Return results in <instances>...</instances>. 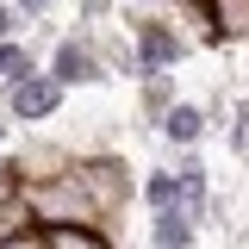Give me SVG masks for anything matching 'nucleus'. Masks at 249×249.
I'll list each match as a JSON object with an SVG mask.
<instances>
[{
	"label": "nucleus",
	"mask_w": 249,
	"mask_h": 249,
	"mask_svg": "<svg viewBox=\"0 0 249 249\" xmlns=\"http://www.w3.org/2000/svg\"><path fill=\"white\" fill-rule=\"evenodd\" d=\"M75 175H81V187H88V199L100 206V231H112L124 212H131V199H137V175L124 168L119 150H93L75 162Z\"/></svg>",
	"instance_id": "f257e3e1"
},
{
	"label": "nucleus",
	"mask_w": 249,
	"mask_h": 249,
	"mask_svg": "<svg viewBox=\"0 0 249 249\" xmlns=\"http://www.w3.org/2000/svg\"><path fill=\"white\" fill-rule=\"evenodd\" d=\"M25 206H31V218H37V231H56V224H100V206L88 199V187H81L75 168L56 175V181H31L25 187Z\"/></svg>",
	"instance_id": "f03ea898"
},
{
	"label": "nucleus",
	"mask_w": 249,
	"mask_h": 249,
	"mask_svg": "<svg viewBox=\"0 0 249 249\" xmlns=\"http://www.w3.org/2000/svg\"><path fill=\"white\" fill-rule=\"evenodd\" d=\"M124 31H131V44H137L143 75H175V69L193 56V44L168 25V13H124Z\"/></svg>",
	"instance_id": "7ed1b4c3"
},
{
	"label": "nucleus",
	"mask_w": 249,
	"mask_h": 249,
	"mask_svg": "<svg viewBox=\"0 0 249 249\" xmlns=\"http://www.w3.org/2000/svg\"><path fill=\"white\" fill-rule=\"evenodd\" d=\"M44 75H50L62 93L69 88H100V81H106V69H100V56H93V44H88V31H62L56 44H50V56H44Z\"/></svg>",
	"instance_id": "20e7f679"
},
{
	"label": "nucleus",
	"mask_w": 249,
	"mask_h": 249,
	"mask_svg": "<svg viewBox=\"0 0 249 249\" xmlns=\"http://www.w3.org/2000/svg\"><path fill=\"white\" fill-rule=\"evenodd\" d=\"M62 100H69V93L37 69V75H25L19 88L0 93V119H6V124H50V119L62 112Z\"/></svg>",
	"instance_id": "39448f33"
},
{
	"label": "nucleus",
	"mask_w": 249,
	"mask_h": 249,
	"mask_svg": "<svg viewBox=\"0 0 249 249\" xmlns=\"http://www.w3.org/2000/svg\"><path fill=\"white\" fill-rule=\"evenodd\" d=\"M88 44H93V56H100V69H106V81H143V62H137V44H131V31L119 25H93L88 31Z\"/></svg>",
	"instance_id": "423d86ee"
},
{
	"label": "nucleus",
	"mask_w": 249,
	"mask_h": 249,
	"mask_svg": "<svg viewBox=\"0 0 249 249\" xmlns=\"http://www.w3.org/2000/svg\"><path fill=\"white\" fill-rule=\"evenodd\" d=\"M175 187H181V206L206 224V218H212V168L199 162V150H181V156H175Z\"/></svg>",
	"instance_id": "0eeeda50"
},
{
	"label": "nucleus",
	"mask_w": 249,
	"mask_h": 249,
	"mask_svg": "<svg viewBox=\"0 0 249 249\" xmlns=\"http://www.w3.org/2000/svg\"><path fill=\"white\" fill-rule=\"evenodd\" d=\"M81 156H75V143H56V137H31L25 150H19V168H25V187L31 181H56V175H69Z\"/></svg>",
	"instance_id": "6e6552de"
},
{
	"label": "nucleus",
	"mask_w": 249,
	"mask_h": 249,
	"mask_svg": "<svg viewBox=\"0 0 249 249\" xmlns=\"http://www.w3.org/2000/svg\"><path fill=\"white\" fill-rule=\"evenodd\" d=\"M206 131H212L206 106H199V100H175V112L162 119V143L181 156V150H199V143H206Z\"/></svg>",
	"instance_id": "1a4fd4ad"
},
{
	"label": "nucleus",
	"mask_w": 249,
	"mask_h": 249,
	"mask_svg": "<svg viewBox=\"0 0 249 249\" xmlns=\"http://www.w3.org/2000/svg\"><path fill=\"white\" fill-rule=\"evenodd\" d=\"M199 218L187 206H168V212H150V249H193L199 243Z\"/></svg>",
	"instance_id": "9d476101"
},
{
	"label": "nucleus",
	"mask_w": 249,
	"mask_h": 249,
	"mask_svg": "<svg viewBox=\"0 0 249 249\" xmlns=\"http://www.w3.org/2000/svg\"><path fill=\"white\" fill-rule=\"evenodd\" d=\"M175 100H181L175 93V75H143L137 81V119L150 124V131H162V119L175 112Z\"/></svg>",
	"instance_id": "9b49d317"
},
{
	"label": "nucleus",
	"mask_w": 249,
	"mask_h": 249,
	"mask_svg": "<svg viewBox=\"0 0 249 249\" xmlns=\"http://www.w3.org/2000/svg\"><path fill=\"white\" fill-rule=\"evenodd\" d=\"M168 25L181 31L193 50H218V25H212V6H187V0H175L168 6Z\"/></svg>",
	"instance_id": "f8f14e48"
},
{
	"label": "nucleus",
	"mask_w": 249,
	"mask_h": 249,
	"mask_svg": "<svg viewBox=\"0 0 249 249\" xmlns=\"http://www.w3.org/2000/svg\"><path fill=\"white\" fill-rule=\"evenodd\" d=\"M44 62H37V50H31V37H13V44H0V93L19 88L25 75H37Z\"/></svg>",
	"instance_id": "ddd939ff"
},
{
	"label": "nucleus",
	"mask_w": 249,
	"mask_h": 249,
	"mask_svg": "<svg viewBox=\"0 0 249 249\" xmlns=\"http://www.w3.org/2000/svg\"><path fill=\"white\" fill-rule=\"evenodd\" d=\"M212 25H218V50L249 44V0H212Z\"/></svg>",
	"instance_id": "4468645a"
},
{
	"label": "nucleus",
	"mask_w": 249,
	"mask_h": 249,
	"mask_svg": "<svg viewBox=\"0 0 249 249\" xmlns=\"http://www.w3.org/2000/svg\"><path fill=\"white\" fill-rule=\"evenodd\" d=\"M44 249H112V237L100 224H56L44 231Z\"/></svg>",
	"instance_id": "2eb2a0df"
},
{
	"label": "nucleus",
	"mask_w": 249,
	"mask_h": 249,
	"mask_svg": "<svg viewBox=\"0 0 249 249\" xmlns=\"http://www.w3.org/2000/svg\"><path fill=\"white\" fill-rule=\"evenodd\" d=\"M137 199H143L150 212H168V206H181V187H175V168H150V175L137 181Z\"/></svg>",
	"instance_id": "dca6fc26"
},
{
	"label": "nucleus",
	"mask_w": 249,
	"mask_h": 249,
	"mask_svg": "<svg viewBox=\"0 0 249 249\" xmlns=\"http://www.w3.org/2000/svg\"><path fill=\"white\" fill-rule=\"evenodd\" d=\"M31 231H37V218H31L25 193H6V199H0V243H19Z\"/></svg>",
	"instance_id": "f3484780"
},
{
	"label": "nucleus",
	"mask_w": 249,
	"mask_h": 249,
	"mask_svg": "<svg viewBox=\"0 0 249 249\" xmlns=\"http://www.w3.org/2000/svg\"><path fill=\"white\" fill-rule=\"evenodd\" d=\"M224 131H231V150H237V162L249 168V93L231 106V124H224Z\"/></svg>",
	"instance_id": "a211bd4d"
},
{
	"label": "nucleus",
	"mask_w": 249,
	"mask_h": 249,
	"mask_svg": "<svg viewBox=\"0 0 249 249\" xmlns=\"http://www.w3.org/2000/svg\"><path fill=\"white\" fill-rule=\"evenodd\" d=\"M6 193H25V168H19V150H0V199Z\"/></svg>",
	"instance_id": "6ab92c4d"
},
{
	"label": "nucleus",
	"mask_w": 249,
	"mask_h": 249,
	"mask_svg": "<svg viewBox=\"0 0 249 249\" xmlns=\"http://www.w3.org/2000/svg\"><path fill=\"white\" fill-rule=\"evenodd\" d=\"M106 13H112V0H81V6H75V31L106 25Z\"/></svg>",
	"instance_id": "aec40b11"
},
{
	"label": "nucleus",
	"mask_w": 249,
	"mask_h": 249,
	"mask_svg": "<svg viewBox=\"0 0 249 249\" xmlns=\"http://www.w3.org/2000/svg\"><path fill=\"white\" fill-rule=\"evenodd\" d=\"M13 37H25V19L13 13V0H0V44H13Z\"/></svg>",
	"instance_id": "412c9836"
},
{
	"label": "nucleus",
	"mask_w": 249,
	"mask_h": 249,
	"mask_svg": "<svg viewBox=\"0 0 249 249\" xmlns=\"http://www.w3.org/2000/svg\"><path fill=\"white\" fill-rule=\"evenodd\" d=\"M175 0H124V13H168Z\"/></svg>",
	"instance_id": "4be33fe9"
},
{
	"label": "nucleus",
	"mask_w": 249,
	"mask_h": 249,
	"mask_svg": "<svg viewBox=\"0 0 249 249\" xmlns=\"http://www.w3.org/2000/svg\"><path fill=\"white\" fill-rule=\"evenodd\" d=\"M0 249H44V231H31V237H19V243H0Z\"/></svg>",
	"instance_id": "5701e85b"
},
{
	"label": "nucleus",
	"mask_w": 249,
	"mask_h": 249,
	"mask_svg": "<svg viewBox=\"0 0 249 249\" xmlns=\"http://www.w3.org/2000/svg\"><path fill=\"white\" fill-rule=\"evenodd\" d=\"M6 131H13V124H6V119H0V150H6Z\"/></svg>",
	"instance_id": "b1692460"
},
{
	"label": "nucleus",
	"mask_w": 249,
	"mask_h": 249,
	"mask_svg": "<svg viewBox=\"0 0 249 249\" xmlns=\"http://www.w3.org/2000/svg\"><path fill=\"white\" fill-rule=\"evenodd\" d=\"M187 6H212V0H187Z\"/></svg>",
	"instance_id": "393cba45"
}]
</instances>
